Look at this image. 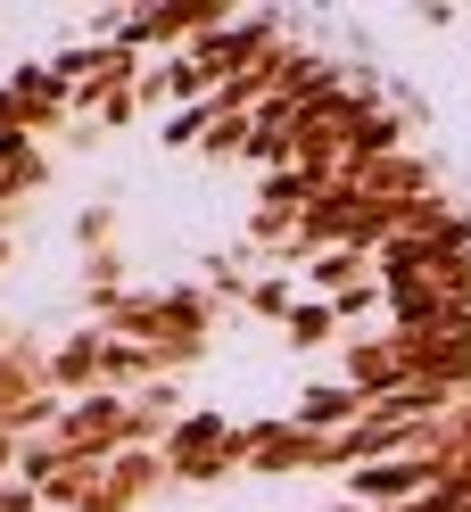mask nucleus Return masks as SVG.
Instances as JSON below:
<instances>
[{"label": "nucleus", "instance_id": "obj_1", "mask_svg": "<svg viewBox=\"0 0 471 512\" xmlns=\"http://www.w3.org/2000/svg\"><path fill=\"white\" fill-rule=\"evenodd\" d=\"M240 471L248 479H306V471H348V430L323 438L298 413H257L240 422Z\"/></svg>", "mask_w": 471, "mask_h": 512}, {"label": "nucleus", "instance_id": "obj_2", "mask_svg": "<svg viewBox=\"0 0 471 512\" xmlns=\"http://www.w3.org/2000/svg\"><path fill=\"white\" fill-rule=\"evenodd\" d=\"M157 455H166L174 488H224V479L240 471V422H232V413H215V405H191L166 430Z\"/></svg>", "mask_w": 471, "mask_h": 512}, {"label": "nucleus", "instance_id": "obj_3", "mask_svg": "<svg viewBox=\"0 0 471 512\" xmlns=\"http://www.w3.org/2000/svg\"><path fill=\"white\" fill-rule=\"evenodd\" d=\"M0 116H9L25 141L67 133V124H75V83L58 75V58H25V67L0 75Z\"/></svg>", "mask_w": 471, "mask_h": 512}, {"label": "nucleus", "instance_id": "obj_4", "mask_svg": "<svg viewBox=\"0 0 471 512\" xmlns=\"http://www.w3.org/2000/svg\"><path fill=\"white\" fill-rule=\"evenodd\" d=\"M166 488H174L166 455H157V446H124V455L91 463V479H83L75 512H149V504L166 496Z\"/></svg>", "mask_w": 471, "mask_h": 512}, {"label": "nucleus", "instance_id": "obj_5", "mask_svg": "<svg viewBox=\"0 0 471 512\" xmlns=\"http://www.w3.org/2000/svg\"><path fill=\"white\" fill-rule=\"evenodd\" d=\"M50 389L67 397V405L108 389V331H100V323H83V331H67V339H50Z\"/></svg>", "mask_w": 471, "mask_h": 512}, {"label": "nucleus", "instance_id": "obj_6", "mask_svg": "<svg viewBox=\"0 0 471 512\" xmlns=\"http://www.w3.org/2000/svg\"><path fill=\"white\" fill-rule=\"evenodd\" d=\"M290 413H298L306 430H323V438H339V430H356L364 413H372V397H356L348 380L331 372V380H306V389H298V405H290Z\"/></svg>", "mask_w": 471, "mask_h": 512}, {"label": "nucleus", "instance_id": "obj_7", "mask_svg": "<svg viewBox=\"0 0 471 512\" xmlns=\"http://www.w3.org/2000/svg\"><path fill=\"white\" fill-rule=\"evenodd\" d=\"M281 339L314 356V347H339V339H348V323H339V306H331V298H298V314L281 323Z\"/></svg>", "mask_w": 471, "mask_h": 512}, {"label": "nucleus", "instance_id": "obj_8", "mask_svg": "<svg viewBox=\"0 0 471 512\" xmlns=\"http://www.w3.org/2000/svg\"><path fill=\"white\" fill-rule=\"evenodd\" d=\"M108 240H116V207H83L75 215V248L83 256H108Z\"/></svg>", "mask_w": 471, "mask_h": 512}, {"label": "nucleus", "instance_id": "obj_9", "mask_svg": "<svg viewBox=\"0 0 471 512\" xmlns=\"http://www.w3.org/2000/svg\"><path fill=\"white\" fill-rule=\"evenodd\" d=\"M17 223H25V199H17V190H9V182H0V240H9V232H17Z\"/></svg>", "mask_w": 471, "mask_h": 512}, {"label": "nucleus", "instance_id": "obj_10", "mask_svg": "<svg viewBox=\"0 0 471 512\" xmlns=\"http://www.w3.org/2000/svg\"><path fill=\"white\" fill-rule=\"evenodd\" d=\"M0 339H9V323H0Z\"/></svg>", "mask_w": 471, "mask_h": 512}]
</instances>
